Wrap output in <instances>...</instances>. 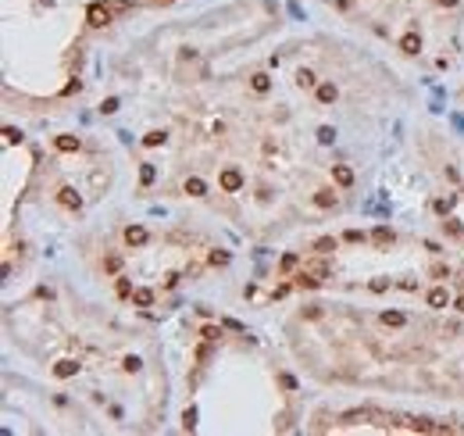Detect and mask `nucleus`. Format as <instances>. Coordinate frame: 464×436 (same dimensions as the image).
<instances>
[{"instance_id":"nucleus-1","label":"nucleus","mask_w":464,"mask_h":436,"mask_svg":"<svg viewBox=\"0 0 464 436\" xmlns=\"http://www.w3.org/2000/svg\"><path fill=\"white\" fill-rule=\"evenodd\" d=\"M86 22H89V29H104L107 22H111V7L100 0V4H89V11H86Z\"/></svg>"},{"instance_id":"nucleus-2","label":"nucleus","mask_w":464,"mask_h":436,"mask_svg":"<svg viewBox=\"0 0 464 436\" xmlns=\"http://www.w3.org/2000/svg\"><path fill=\"white\" fill-rule=\"evenodd\" d=\"M218 186H222L225 193H239V190H243V172H239V168H222Z\"/></svg>"},{"instance_id":"nucleus-3","label":"nucleus","mask_w":464,"mask_h":436,"mask_svg":"<svg viewBox=\"0 0 464 436\" xmlns=\"http://www.w3.org/2000/svg\"><path fill=\"white\" fill-rule=\"evenodd\" d=\"M57 204L68 208V211H79V208H82V197H79L72 186H61V190H57Z\"/></svg>"},{"instance_id":"nucleus-4","label":"nucleus","mask_w":464,"mask_h":436,"mask_svg":"<svg viewBox=\"0 0 464 436\" xmlns=\"http://www.w3.org/2000/svg\"><path fill=\"white\" fill-rule=\"evenodd\" d=\"M372 415H375L372 408H350V411L339 415V422H343V426H357V422H368Z\"/></svg>"},{"instance_id":"nucleus-5","label":"nucleus","mask_w":464,"mask_h":436,"mask_svg":"<svg viewBox=\"0 0 464 436\" xmlns=\"http://www.w3.org/2000/svg\"><path fill=\"white\" fill-rule=\"evenodd\" d=\"M372 243H375V247H389V243H396V232H393L389 225H375V229H372Z\"/></svg>"},{"instance_id":"nucleus-6","label":"nucleus","mask_w":464,"mask_h":436,"mask_svg":"<svg viewBox=\"0 0 464 436\" xmlns=\"http://www.w3.org/2000/svg\"><path fill=\"white\" fill-rule=\"evenodd\" d=\"M147 240H150V232H147L143 225H129V229H125V243H129V247H143Z\"/></svg>"},{"instance_id":"nucleus-7","label":"nucleus","mask_w":464,"mask_h":436,"mask_svg":"<svg viewBox=\"0 0 464 436\" xmlns=\"http://www.w3.org/2000/svg\"><path fill=\"white\" fill-rule=\"evenodd\" d=\"M54 375H57V379H72V375H79V361L75 358H61V361L54 365Z\"/></svg>"},{"instance_id":"nucleus-8","label":"nucleus","mask_w":464,"mask_h":436,"mask_svg":"<svg viewBox=\"0 0 464 436\" xmlns=\"http://www.w3.org/2000/svg\"><path fill=\"white\" fill-rule=\"evenodd\" d=\"M447 300H450V297H447V286H432V290L425 293V304H429V307H436V311H439V307H447Z\"/></svg>"},{"instance_id":"nucleus-9","label":"nucleus","mask_w":464,"mask_h":436,"mask_svg":"<svg viewBox=\"0 0 464 436\" xmlns=\"http://www.w3.org/2000/svg\"><path fill=\"white\" fill-rule=\"evenodd\" d=\"M400 50H403V54H418V50H421V36H418L414 29L403 32V36H400Z\"/></svg>"},{"instance_id":"nucleus-10","label":"nucleus","mask_w":464,"mask_h":436,"mask_svg":"<svg viewBox=\"0 0 464 436\" xmlns=\"http://www.w3.org/2000/svg\"><path fill=\"white\" fill-rule=\"evenodd\" d=\"M314 97H318V104H332V100L339 97V89H336L332 82H318V86H314Z\"/></svg>"},{"instance_id":"nucleus-11","label":"nucleus","mask_w":464,"mask_h":436,"mask_svg":"<svg viewBox=\"0 0 464 436\" xmlns=\"http://www.w3.org/2000/svg\"><path fill=\"white\" fill-rule=\"evenodd\" d=\"M332 179H336V186L346 190V186H354V168H350V165H336V168H332Z\"/></svg>"},{"instance_id":"nucleus-12","label":"nucleus","mask_w":464,"mask_h":436,"mask_svg":"<svg viewBox=\"0 0 464 436\" xmlns=\"http://www.w3.org/2000/svg\"><path fill=\"white\" fill-rule=\"evenodd\" d=\"M250 89L264 97V93L272 89V75H268V72H254V75H250Z\"/></svg>"},{"instance_id":"nucleus-13","label":"nucleus","mask_w":464,"mask_h":436,"mask_svg":"<svg viewBox=\"0 0 464 436\" xmlns=\"http://www.w3.org/2000/svg\"><path fill=\"white\" fill-rule=\"evenodd\" d=\"M297 286H300V290H318V286H321V276L311 272V268H304V272L297 276Z\"/></svg>"},{"instance_id":"nucleus-14","label":"nucleus","mask_w":464,"mask_h":436,"mask_svg":"<svg viewBox=\"0 0 464 436\" xmlns=\"http://www.w3.org/2000/svg\"><path fill=\"white\" fill-rule=\"evenodd\" d=\"M182 190H186V193H189V197H207V183H204V179H200V175H189V179H186V186H182Z\"/></svg>"},{"instance_id":"nucleus-15","label":"nucleus","mask_w":464,"mask_h":436,"mask_svg":"<svg viewBox=\"0 0 464 436\" xmlns=\"http://www.w3.org/2000/svg\"><path fill=\"white\" fill-rule=\"evenodd\" d=\"M54 147H57L61 154H75L79 147H82V140H79V136H54Z\"/></svg>"},{"instance_id":"nucleus-16","label":"nucleus","mask_w":464,"mask_h":436,"mask_svg":"<svg viewBox=\"0 0 464 436\" xmlns=\"http://www.w3.org/2000/svg\"><path fill=\"white\" fill-rule=\"evenodd\" d=\"M379 322H382L386 329H400V325L407 322V315H403V311H382V315H379Z\"/></svg>"},{"instance_id":"nucleus-17","label":"nucleus","mask_w":464,"mask_h":436,"mask_svg":"<svg viewBox=\"0 0 464 436\" xmlns=\"http://www.w3.org/2000/svg\"><path fill=\"white\" fill-rule=\"evenodd\" d=\"M314 204H318V208H336V204H339V197H336V190H328V186H325V190H318V193H314Z\"/></svg>"},{"instance_id":"nucleus-18","label":"nucleus","mask_w":464,"mask_h":436,"mask_svg":"<svg viewBox=\"0 0 464 436\" xmlns=\"http://www.w3.org/2000/svg\"><path fill=\"white\" fill-rule=\"evenodd\" d=\"M132 304H136V307H150V304H154V290H150V286L132 290Z\"/></svg>"},{"instance_id":"nucleus-19","label":"nucleus","mask_w":464,"mask_h":436,"mask_svg":"<svg viewBox=\"0 0 464 436\" xmlns=\"http://www.w3.org/2000/svg\"><path fill=\"white\" fill-rule=\"evenodd\" d=\"M336 247H339V243H336V236H318V240H314V254H321V258H325V254H332Z\"/></svg>"},{"instance_id":"nucleus-20","label":"nucleus","mask_w":464,"mask_h":436,"mask_svg":"<svg viewBox=\"0 0 464 436\" xmlns=\"http://www.w3.org/2000/svg\"><path fill=\"white\" fill-rule=\"evenodd\" d=\"M297 86H300V89H314V86H318V75L311 72V68H300V72H297Z\"/></svg>"},{"instance_id":"nucleus-21","label":"nucleus","mask_w":464,"mask_h":436,"mask_svg":"<svg viewBox=\"0 0 464 436\" xmlns=\"http://www.w3.org/2000/svg\"><path fill=\"white\" fill-rule=\"evenodd\" d=\"M164 143H168V133H161V129H154V133L143 136V147H164Z\"/></svg>"},{"instance_id":"nucleus-22","label":"nucleus","mask_w":464,"mask_h":436,"mask_svg":"<svg viewBox=\"0 0 464 436\" xmlns=\"http://www.w3.org/2000/svg\"><path fill=\"white\" fill-rule=\"evenodd\" d=\"M22 140H25V136H22V129H14V125H7V129H4V143H7V147H18Z\"/></svg>"},{"instance_id":"nucleus-23","label":"nucleus","mask_w":464,"mask_h":436,"mask_svg":"<svg viewBox=\"0 0 464 436\" xmlns=\"http://www.w3.org/2000/svg\"><path fill=\"white\" fill-rule=\"evenodd\" d=\"M207 261H211L215 268H222V265H229V250H211V254H207Z\"/></svg>"},{"instance_id":"nucleus-24","label":"nucleus","mask_w":464,"mask_h":436,"mask_svg":"<svg viewBox=\"0 0 464 436\" xmlns=\"http://www.w3.org/2000/svg\"><path fill=\"white\" fill-rule=\"evenodd\" d=\"M297 265H300V258H297V254H282V261H279V268H282V272H293Z\"/></svg>"},{"instance_id":"nucleus-25","label":"nucleus","mask_w":464,"mask_h":436,"mask_svg":"<svg viewBox=\"0 0 464 436\" xmlns=\"http://www.w3.org/2000/svg\"><path fill=\"white\" fill-rule=\"evenodd\" d=\"M332 140H336V129H332V125H321V129H318V143H332Z\"/></svg>"},{"instance_id":"nucleus-26","label":"nucleus","mask_w":464,"mask_h":436,"mask_svg":"<svg viewBox=\"0 0 464 436\" xmlns=\"http://www.w3.org/2000/svg\"><path fill=\"white\" fill-rule=\"evenodd\" d=\"M154 179H157L154 165H143V168H140V183H143V186H150V183H154Z\"/></svg>"},{"instance_id":"nucleus-27","label":"nucleus","mask_w":464,"mask_h":436,"mask_svg":"<svg viewBox=\"0 0 464 436\" xmlns=\"http://www.w3.org/2000/svg\"><path fill=\"white\" fill-rule=\"evenodd\" d=\"M200 336H204L207 343H215V340L222 336V329H218V325H204V329H200Z\"/></svg>"},{"instance_id":"nucleus-28","label":"nucleus","mask_w":464,"mask_h":436,"mask_svg":"<svg viewBox=\"0 0 464 436\" xmlns=\"http://www.w3.org/2000/svg\"><path fill=\"white\" fill-rule=\"evenodd\" d=\"M443 229H447L450 236H464V229H461V222H457V218H447V222H443Z\"/></svg>"},{"instance_id":"nucleus-29","label":"nucleus","mask_w":464,"mask_h":436,"mask_svg":"<svg viewBox=\"0 0 464 436\" xmlns=\"http://www.w3.org/2000/svg\"><path fill=\"white\" fill-rule=\"evenodd\" d=\"M122 368H125V372H140V368H143V361H140L136 354H129V358L122 361Z\"/></svg>"},{"instance_id":"nucleus-30","label":"nucleus","mask_w":464,"mask_h":436,"mask_svg":"<svg viewBox=\"0 0 464 436\" xmlns=\"http://www.w3.org/2000/svg\"><path fill=\"white\" fill-rule=\"evenodd\" d=\"M118 111V97H107L104 104H100V115H114Z\"/></svg>"},{"instance_id":"nucleus-31","label":"nucleus","mask_w":464,"mask_h":436,"mask_svg":"<svg viewBox=\"0 0 464 436\" xmlns=\"http://www.w3.org/2000/svg\"><path fill=\"white\" fill-rule=\"evenodd\" d=\"M343 240H346V243H364V232H361V229H346Z\"/></svg>"},{"instance_id":"nucleus-32","label":"nucleus","mask_w":464,"mask_h":436,"mask_svg":"<svg viewBox=\"0 0 464 436\" xmlns=\"http://www.w3.org/2000/svg\"><path fill=\"white\" fill-rule=\"evenodd\" d=\"M368 290H372V293H386L389 290V279H372V283H368Z\"/></svg>"},{"instance_id":"nucleus-33","label":"nucleus","mask_w":464,"mask_h":436,"mask_svg":"<svg viewBox=\"0 0 464 436\" xmlns=\"http://www.w3.org/2000/svg\"><path fill=\"white\" fill-rule=\"evenodd\" d=\"M114 290H118V297H132V283H129V279H118Z\"/></svg>"},{"instance_id":"nucleus-34","label":"nucleus","mask_w":464,"mask_h":436,"mask_svg":"<svg viewBox=\"0 0 464 436\" xmlns=\"http://www.w3.org/2000/svg\"><path fill=\"white\" fill-rule=\"evenodd\" d=\"M193 426H197V411H193V408H189V411H186V415H182V429H193Z\"/></svg>"},{"instance_id":"nucleus-35","label":"nucleus","mask_w":464,"mask_h":436,"mask_svg":"<svg viewBox=\"0 0 464 436\" xmlns=\"http://www.w3.org/2000/svg\"><path fill=\"white\" fill-rule=\"evenodd\" d=\"M307 268H311V272H318V276H321V279H325V276H328V265H325V261H311Z\"/></svg>"},{"instance_id":"nucleus-36","label":"nucleus","mask_w":464,"mask_h":436,"mask_svg":"<svg viewBox=\"0 0 464 436\" xmlns=\"http://www.w3.org/2000/svg\"><path fill=\"white\" fill-rule=\"evenodd\" d=\"M304 318H321V304H307L304 307Z\"/></svg>"},{"instance_id":"nucleus-37","label":"nucleus","mask_w":464,"mask_h":436,"mask_svg":"<svg viewBox=\"0 0 464 436\" xmlns=\"http://www.w3.org/2000/svg\"><path fill=\"white\" fill-rule=\"evenodd\" d=\"M222 325H225V329H232V333H246V329H243V322H236V318H225Z\"/></svg>"},{"instance_id":"nucleus-38","label":"nucleus","mask_w":464,"mask_h":436,"mask_svg":"<svg viewBox=\"0 0 464 436\" xmlns=\"http://www.w3.org/2000/svg\"><path fill=\"white\" fill-rule=\"evenodd\" d=\"M104 268H107V272H118V268H122V258H107Z\"/></svg>"},{"instance_id":"nucleus-39","label":"nucleus","mask_w":464,"mask_h":436,"mask_svg":"<svg viewBox=\"0 0 464 436\" xmlns=\"http://www.w3.org/2000/svg\"><path fill=\"white\" fill-rule=\"evenodd\" d=\"M450 276V268H443V265H432V279H447Z\"/></svg>"},{"instance_id":"nucleus-40","label":"nucleus","mask_w":464,"mask_h":436,"mask_svg":"<svg viewBox=\"0 0 464 436\" xmlns=\"http://www.w3.org/2000/svg\"><path fill=\"white\" fill-rule=\"evenodd\" d=\"M111 11H122V7H129V0H104Z\"/></svg>"},{"instance_id":"nucleus-41","label":"nucleus","mask_w":464,"mask_h":436,"mask_svg":"<svg viewBox=\"0 0 464 436\" xmlns=\"http://www.w3.org/2000/svg\"><path fill=\"white\" fill-rule=\"evenodd\" d=\"M175 286H179V276H175V272H171V276H168V279H164V290H175Z\"/></svg>"},{"instance_id":"nucleus-42","label":"nucleus","mask_w":464,"mask_h":436,"mask_svg":"<svg viewBox=\"0 0 464 436\" xmlns=\"http://www.w3.org/2000/svg\"><path fill=\"white\" fill-rule=\"evenodd\" d=\"M197 358H200V361H207V358H211V347H207V340H204V347L197 351Z\"/></svg>"},{"instance_id":"nucleus-43","label":"nucleus","mask_w":464,"mask_h":436,"mask_svg":"<svg viewBox=\"0 0 464 436\" xmlns=\"http://www.w3.org/2000/svg\"><path fill=\"white\" fill-rule=\"evenodd\" d=\"M454 307H457V311H461V315H464V293H461V297H457V300H454Z\"/></svg>"},{"instance_id":"nucleus-44","label":"nucleus","mask_w":464,"mask_h":436,"mask_svg":"<svg viewBox=\"0 0 464 436\" xmlns=\"http://www.w3.org/2000/svg\"><path fill=\"white\" fill-rule=\"evenodd\" d=\"M436 4H439V7H454L457 0H436Z\"/></svg>"},{"instance_id":"nucleus-45","label":"nucleus","mask_w":464,"mask_h":436,"mask_svg":"<svg viewBox=\"0 0 464 436\" xmlns=\"http://www.w3.org/2000/svg\"><path fill=\"white\" fill-rule=\"evenodd\" d=\"M150 4H171V0H150Z\"/></svg>"},{"instance_id":"nucleus-46","label":"nucleus","mask_w":464,"mask_h":436,"mask_svg":"<svg viewBox=\"0 0 464 436\" xmlns=\"http://www.w3.org/2000/svg\"><path fill=\"white\" fill-rule=\"evenodd\" d=\"M461 433H464V426H461Z\"/></svg>"}]
</instances>
